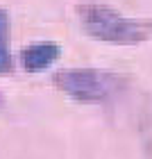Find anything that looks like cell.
I'll return each instance as SVG.
<instances>
[{
  "label": "cell",
  "instance_id": "cell-1",
  "mask_svg": "<svg viewBox=\"0 0 152 159\" xmlns=\"http://www.w3.org/2000/svg\"><path fill=\"white\" fill-rule=\"evenodd\" d=\"M75 14L79 27L91 39L114 46H139L152 39V18L125 16L102 2H82L77 5Z\"/></svg>",
  "mask_w": 152,
  "mask_h": 159
},
{
  "label": "cell",
  "instance_id": "cell-2",
  "mask_svg": "<svg viewBox=\"0 0 152 159\" xmlns=\"http://www.w3.org/2000/svg\"><path fill=\"white\" fill-rule=\"evenodd\" d=\"M52 84L75 102L93 105L105 102L116 91H120L125 77L100 68H64L52 75Z\"/></svg>",
  "mask_w": 152,
  "mask_h": 159
},
{
  "label": "cell",
  "instance_id": "cell-3",
  "mask_svg": "<svg viewBox=\"0 0 152 159\" xmlns=\"http://www.w3.org/2000/svg\"><path fill=\"white\" fill-rule=\"evenodd\" d=\"M59 46L57 43H32L20 52V66L27 73H37V70H46L59 59Z\"/></svg>",
  "mask_w": 152,
  "mask_h": 159
},
{
  "label": "cell",
  "instance_id": "cell-4",
  "mask_svg": "<svg viewBox=\"0 0 152 159\" xmlns=\"http://www.w3.org/2000/svg\"><path fill=\"white\" fill-rule=\"evenodd\" d=\"M14 68V57L9 52V16L0 9V73H9Z\"/></svg>",
  "mask_w": 152,
  "mask_h": 159
},
{
  "label": "cell",
  "instance_id": "cell-5",
  "mask_svg": "<svg viewBox=\"0 0 152 159\" xmlns=\"http://www.w3.org/2000/svg\"><path fill=\"white\" fill-rule=\"evenodd\" d=\"M0 105H2V96H0Z\"/></svg>",
  "mask_w": 152,
  "mask_h": 159
}]
</instances>
